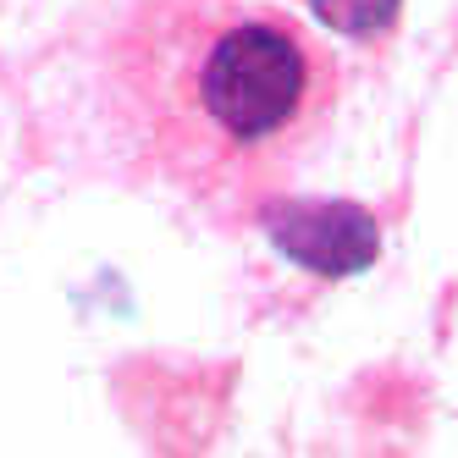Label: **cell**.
<instances>
[{"label": "cell", "mask_w": 458, "mask_h": 458, "mask_svg": "<svg viewBox=\"0 0 458 458\" xmlns=\"http://www.w3.org/2000/svg\"><path fill=\"white\" fill-rule=\"evenodd\" d=\"M122 106L160 177L266 205L337 111V55L259 0H149L122 39Z\"/></svg>", "instance_id": "cell-1"}, {"label": "cell", "mask_w": 458, "mask_h": 458, "mask_svg": "<svg viewBox=\"0 0 458 458\" xmlns=\"http://www.w3.org/2000/svg\"><path fill=\"white\" fill-rule=\"evenodd\" d=\"M271 238L304 259L320 276H348L376 254V221L353 205H287V199H266L259 205Z\"/></svg>", "instance_id": "cell-2"}, {"label": "cell", "mask_w": 458, "mask_h": 458, "mask_svg": "<svg viewBox=\"0 0 458 458\" xmlns=\"http://www.w3.org/2000/svg\"><path fill=\"white\" fill-rule=\"evenodd\" d=\"M320 22H332L337 34H353V39H370V34H386L398 22V6L403 0H310Z\"/></svg>", "instance_id": "cell-3"}]
</instances>
